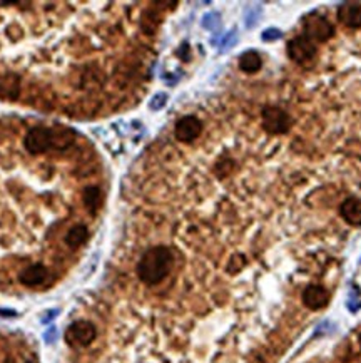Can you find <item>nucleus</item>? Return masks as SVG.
I'll return each mask as SVG.
<instances>
[{
  "label": "nucleus",
  "instance_id": "nucleus-4",
  "mask_svg": "<svg viewBox=\"0 0 361 363\" xmlns=\"http://www.w3.org/2000/svg\"><path fill=\"white\" fill-rule=\"evenodd\" d=\"M97 328L89 320H77L66 330L64 338L69 346H89L96 340Z\"/></svg>",
  "mask_w": 361,
  "mask_h": 363
},
{
  "label": "nucleus",
  "instance_id": "nucleus-12",
  "mask_svg": "<svg viewBox=\"0 0 361 363\" xmlns=\"http://www.w3.org/2000/svg\"><path fill=\"white\" fill-rule=\"evenodd\" d=\"M263 67V59L256 50H246L240 55V69L246 74H255Z\"/></svg>",
  "mask_w": 361,
  "mask_h": 363
},
{
  "label": "nucleus",
  "instance_id": "nucleus-13",
  "mask_svg": "<svg viewBox=\"0 0 361 363\" xmlns=\"http://www.w3.org/2000/svg\"><path fill=\"white\" fill-rule=\"evenodd\" d=\"M87 239H89V230H87L86 224H75V226L70 228L64 236L66 244L70 248L82 246Z\"/></svg>",
  "mask_w": 361,
  "mask_h": 363
},
{
  "label": "nucleus",
  "instance_id": "nucleus-10",
  "mask_svg": "<svg viewBox=\"0 0 361 363\" xmlns=\"http://www.w3.org/2000/svg\"><path fill=\"white\" fill-rule=\"evenodd\" d=\"M331 363H361V330L356 333L355 342L347 343L340 352H336Z\"/></svg>",
  "mask_w": 361,
  "mask_h": 363
},
{
  "label": "nucleus",
  "instance_id": "nucleus-15",
  "mask_svg": "<svg viewBox=\"0 0 361 363\" xmlns=\"http://www.w3.org/2000/svg\"><path fill=\"white\" fill-rule=\"evenodd\" d=\"M281 30L277 29H268L263 32V41L264 42H273V41H277V39H281Z\"/></svg>",
  "mask_w": 361,
  "mask_h": 363
},
{
  "label": "nucleus",
  "instance_id": "nucleus-2",
  "mask_svg": "<svg viewBox=\"0 0 361 363\" xmlns=\"http://www.w3.org/2000/svg\"><path fill=\"white\" fill-rule=\"evenodd\" d=\"M261 126L271 136H281L286 134L293 126L291 116L277 106H266L261 110Z\"/></svg>",
  "mask_w": 361,
  "mask_h": 363
},
{
  "label": "nucleus",
  "instance_id": "nucleus-14",
  "mask_svg": "<svg viewBox=\"0 0 361 363\" xmlns=\"http://www.w3.org/2000/svg\"><path fill=\"white\" fill-rule=\"evenodd\" d=\"M82 201H84V206L89 209V211L97 213L99 209L102 208V203H104L101 188L99 186H87L84 189V196H82Z\"/></svg>",
  "mask_w": 361,
  "mask_h": 363
},
{
  "label": "nucleus",
  "instance_id": "nucleus-5",
  "mask_svg": "<svg viewBox=\"0 0 361 363\" xmlns=\"http://www.w3.org/2000/svg\"><path fill=\"white\" fill-rule=\"evenodd\" d=\"M23 146H26L29 155H43L49 151L50 148H54V131L49 128H34L27 133L26 139H23Z\"/></svg>",
  "mask_w": 361,
  "mask_h": 363
},
{
  "label": "nucleus",
  "instance_id": "nucleus-6",
  "mask_svg": "<svg viewBox=\"0 0 361 363\" xmlns=\"http://www.w3.org/2000/svg\"><path fill=\"white\" fill-rule=\"evenodd\" d=\"M286 52L293 62L304 66L308 62H313V59L316 57V44L309 41L308 37H304V35H300V37L291 39L288 42Z\"/></svg>",
  "mask_w": 361,
  "mask_h": 363
},
{
  "label": "nucleus",
  "instance_id": "nucleus-8",
  "mask_svg": "<svg viewBox=\"0 0 361 363\" xmlns=\"http://www.w3.org/2000/svg\"><path fill=\"white\" fill-rule=\"evenodd\" d=\"M47 275H49V271H47V268L43 266V264L34 263L29 264L27 268H23L21 275H19V282H21L23 286L34 288L42 285L47 279Z\"/></svg>",
  "mask_w": 361,
  "mask_h": 363
},
{
  "label": "nucleus",
  "instance_id": "nucleus-3",
  "mask_svg": "<svg viewBox=\"0 0 361 363\" xmlns=\"http://www.w3.org/2000/svg\"><path fill=\"white\" fill-rule=\"evenodd\" d=\"M303 30L304 37H308L311 42H326L335 35L333 23L326 17H323V15L316 14V12H313V14H309L304 19Z\"/></svg>",
  "mask_w": 361,
  "mask_h": 363
},
{
  "label": "nucleus",
  "instance_id": "nucleus-1",
  "mask_svg": "<svg viewBox=\"0 0 361 363\" xmlns=\"http://www.w3.org/2000/svg\"><path fill=\"white\" fill-rule=\"evenodd\" d=\"M176 266V255L169 246L156 244L139 256L136 264L137 279L144 286L154 288L164 283Z\"/></svg>",
  "mask_w": 361,
  "mask_h": 363
},
{
  "label": "nucleus",
  "instance_id": "nucleus-16",
  "mask_svg": "<svg viewBox=\"0 0 361 363\" xmlns=\"http://www.w3.org/2000/svg\"><path fill=\"white\" fill-rule=\"evenodd\" d=\"M166 99H168V97H166V94H157V96L153 99V104H150V109H159V108H162V106H164V101H166Z\"/></svg>",
  "mask_w": 361,
  "mask_h": 363
},
{
  "label": "nucleus",
  "instance_id": "nucleus-7",
  "mask_svg": "<svg viewBox=\"0 0 361 363\" xmlns=\"http://www.w3.org/2000/svg\"><path fill=\"white\" fill-rule=\"evenodd\" d=\"M202 131V122L196 116H184L174 126V136L179 143H193L199 137Z\"/></svg>",
  "mask_w": 361,
  "mask_h": 363
},
{
  "label": "nucleus",
  "instance_id": "nucleus-9",
  "mask_svg": "<svg viewBox=\"0 0 361 363\" xmlns=\"http://www.w3.org/2000/svg\"><path fill=\"white\" fill-rule=\"evenodd\" d=\"M338 21L343 26L358 29L361 27V3L360 2H344L338 7Z\"/></svg>",
  "mask_w": 361,
  "mask_h": 363
},
{
  "label": "nucleus",
  "instance_id": "nucleus-11",
  "mask_svg": "<svg viewBox=\"0 0 361 363\" xmlns=\"http://www.w3.org/2000/svg\"><path fill=\"white\" fill-rule=\"evenodd\" d=\"M341 218L351 226H361V198H347L340 206Z\"/></svg>",
  "mask_w": 361,
  "mask_h": 363
}]
</instances>
